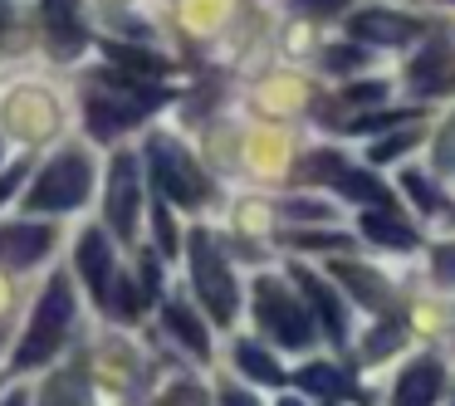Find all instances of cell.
<instances>
[{
	"label": "cell",
	"mask_w": 455,
	"mask_h": 406,
	"mask_svg": "<svg viewBox=\"0 0 455 406\" xmlns=\"http://www.w3.org/2000/svg\"><path fill=\"white\" fill-rule=\"evenodd\" d=\"M338 191H343L347 201H372V206L387 201V187L377 177H363V171H338Z\"/></svg>",
	"instance_id": "18"
},
{
	"label": "cell",
	"mask_w": 455,
	"mask_h": 406,
	"mask_svg": "<svg viewBox=\"0 0 455 406\" xmlns=\"http://www.w3.org/2000/svg\"><path fill=\"white\" fill-rule=\"evenodd\" d=\"M157 245L167 250H177V226H172V216H167V206H157Z\"/></svg>",
	"instance_id": "23"
},
{
	"label": "cell",
	"mask_w": 455,
	"mask_h": 406,
	"mask_svg": "<svg viewBox=\"0 0 455 406\" xmlns=\"http://www.w3.org/2000/svg\"><path fill=\"white\" fill-rule=\"evenodd\" d=\"M138 206H142L138 162H132V152H118L113 167H108V201H103V211H108V226L118 230L123 240L138 235Z\"/></svg>",
	"instance_id": "7"
},
{
	"label": "cell",
	"mask_w": 455,
	"mask_h": 406,
	"mask_svg": "<svg viewBox=\"0 0 455 406\" xmlns=\"http://www.w3.org/2000/svg\"><path fill=\"white\" fill-rule=\"evenodd\" d=\"M299 284H304L308 299H314V314L323 318L328 338H333V343H343V333H347V308H343V299H338L318 275H308V269H299Z\"/></svg>",
	"instance_id": "11"
},
{
	"label": "cell",
	"mask_w": 455,
	"mask_h": 406,
	"mask_svg": "<svg viewBox=\"0 0 455 406\" xmlns=\"http://www.w3.org/2000/svg\"><path fill=\"white\" fill-rule=\"evenodd\" d=\"M402 187L416 196V206H421V211H435V196H431V187H426V181L416 177V171H406V177H402Z\"/></svg>",
	"instance_id": "20"
},
{
	"label": "cell",
	"mask_w": 455,
	"mask_h": 406,
	"mask_svg": "<svg viewBox=\"0 0 455 406\" xmlns=\"http://www.w3.org/2000/svg\"><path fill=\"white\" fill-rule=\"evenodd\" d=\"M411 142H416V132H402V138H387V142H377V152H372V157H377V162H392L396 152H406Z\"/></svg>",
	"instance_id": "22"
},
{
	"label": "cell",
	"mask_w": 455,
	"mask_h": 406,
	"mask_svg": "<svg viewBox=\"0 0 455 406\" xmlns=\"http://www.w3.org/2000/svg\"><path fill=\"white\" fill-rule=\"evenodd\" d=\"M220 406H259V402H255V396H245L240 386H230V392L220 396Z\"/></svg>",
	"instance_id": "30"
},
{
	"label": "cell",
	"mask_w": 455,
	"mask_h": 406,
	"mask_svg": "<svg viewBox=\"0 0 455 406\" xmlns=\"http://www.w3.org/2000/svg\"><path fill=\"white\" fill-rule=\"evenodd\" d=\"M421 25L411 15H392V11H363L353 20V35H367V40H382V44H396V40H411Z\"/></svg>",
	"instance_id": "13"
},
{
	"label": "cell",
	"mask_w": 455,
	"mask_h": 406,
	"mask_svg": "<svg viewBox=\"0 0 455 406\" xmlns=\"http://www.w3.org/2000/svg\"><path fill=\"white\" fill-rule=\"evenodd\" d=\"M148 162H152V177H157V191H162V196H172L177 206H201V201L211 196L206 177H201V171L191 167V157L177 147V142L152 138Z\"/></svg>",
	"instance_id": "4"
},
{
	"label": "cell",
	"mask_w": 455,
	"mask_h": 406,
	"mask_svg": "<svg viewBox=\"0 0 455 406\" xmlns=\"http://www.w3.org/2000/svg\"><path fill=\"white\" fill-rule=\"evenodd\" d=\"M93 191V162L84 147H69L35 177L25 191V211H79Z\"/></svg>",
	"instance_id": "2"
},
{
	"label": "cell",
	"mask_w": 455,
	"mask_h": 406,
	"mask_svg": "<svg viewBox=\"0 0 455 406\" xmlns=\"http://www.w3.org/2000/svg\"><path fill=\"white\" fill-rule=\"evenodd\" d=\"M50 406H89V392H84L79 377H60L50 386Z\"/></svg>",
	"instance_id": "19"
},
{
	"label": "cell",
	"mask_w": 455,
	"mask_h": 406,
	"mask_svg": "<svg viewBox=\"0 0 455 406\" xmlns=\"http://www.w3.org/2000/svg\"><path fill=\"white\" fill-rule=\"evenodd\" d=\"M304 11H323V15H333V11H343L347 0H299Z\"/></svg>",
	"instance_id": "29"
},
{
	"label": "cell",
	"mask_w": 455,
	"mask_h": 406,
	"mask_svg": "<svg viewBox=\"0 0 455 406\" xmlns=\"http://www.w3.org/2000/svg\"><path fill=\"white\" fill-rule=\"evenodd\" d=\"M5 406H30V402H25V392H15V396H11V402H5Z\"/></svg>",
	"instance_id": "31"
},
{
	"label": "cell",
	"mask_w": 455,
	"mask_h": 406,
	"mask_svg": "<svg viewBox=\"0 0 455 406\" xmlns=\"http://www.w3.org/2000/svg\"><path fill=\"white\" fill-rule=\"evenodd\" d=\"M396 338H402L396 328H382V333H377L372 343H367V357H382V353H392V343H396Z\"/></svg>",
	"instance_id": "24"
},
{
	"label": "cell",
	"mask_w": 455,
	"mask_h": 406,
	"mask_svg": "<svg viewBox=\"0 0 455 406\" xmlns=\"http://www.w3.org/2000/svg\"><path fill=\"white\" fill-rule=\"evenodd\" d=\"M435 162H441V167H455V118L441 128V142H435Z\"/></svg>",
	"instance_id": "21"
},
{
	"label": "cell",
	"mask_w": 455,
	"mask_h": 406,
	"mask_svg": "<svg viewBox=\"0 0 455 406\" xmlns=\"http://www.w3.org/2000/svg\"><path fill=\"white\" fill-rule=\"evenodd\" d=\"M363 230H367L372 240H382V245H396V250H411V245H416L411 226H406V220L382 216V211H367V216H363Z\"/></svg>",
	"instance_id": "16"
},
{
	"label": "cell",
	"mask_w": 455,
	"mask_h": 406,
	"mask_svg": "<svg viewBox=\"0 0 455 406\" xmlns=\"http://www.w3.org/2000/svg\"><path fill=\"white\" fill-rule=\"evenodd\" d=\"M235 367L245 377H255V382H269V386L284 382V372L275 367V357H269L265 347H255V343H235Z\"/></svg>",
	"instance_id": "17"
},
{
	"label": "cell",
	"mask_w": 455,
	"mask_h": 406,
	"mask_svg": "<svg viewBox=\"0 0 455 406\" xmlns=\"http://www.w3.org/2000/svg\"><path fill=\"white\" fill-rule=\"evenodd\" d=\"M142 123V103H128V99H89V128L93 138H118L123 128Z\"/></svg>",
	"instance_id": "12"
},
{
	"label": "cell",
	"mask_w": 455,
	"mask_h": 406,
	"mask_svg": "<svg viewBox=\"0 0 455 406\" xmlns=\"http://www.w3.org/2000/svg\"><path fill=\"white\" fill-rule=\"evenodd\" d=\"M5 123H11L25 142H40V138H50V132L60 128V103H54L50 89L25 84V89H15L11 99H5Z\"/></svg>",
	"instance_id": "6"
},
{
	"label": "cell",
	"mask_w": 455,
	"mask_h": 406,
	"mask_svg": "<svg viewBox=\"0 0 455 406\" xmlns=\"http://www.w3.org/2000/svg\"><path fill=\"white\" fill-rule=\"evenodd\" d=\"M279 406H299V402H289V396H284V402H279Z\"/></svg>",
	"instance_id": "32"
},
{
	"label": "cell",
	"mask_w": 455,
	"mask_h": 406,
	"mask_svg": "<svg viewBox=\"0 0 455 406\" xmlns=\"http://www.w3.org/2000/svg\"><path fill=\"white\" fill-rule=\"evenodd\" d=\"M191 284H196L201 304L216 314V323H230V318H235V279H230L226 259H220L216 240H211L206 230L191 235Z\"/></svg>",
	"instance_id": "3"
},
{
	"label": "cell",
	"mask_w": 455,
	"mask_h": 406,
	"mask_svg": "<svg viewBox=\"0 0 455 406\" xmlns=\"http://www.w3.org/2000/svg\"><path fill=\"white\" fill-rule=\"evenodd\" d=\"M435 275H441V279H455V245H441V250H435Z\"/></svg>",
	"instance_id": "25"
},
{
	"label": "cell",
	"mask_w": 455,
	"mask_h": 406,
	"mask_svg": "<svg viewBox=\"0 0 455 406\" xmlns=\"http://www.w3.org/2000/svg\"><path fill=\"white\" fill-rule=\"evenodd\" d=\"M69 323H74V284H69V275H54L50 284H44L35 314H30V328H25V338H20L15 362H20V367L50 362L54 347H60L64 333H69Z\"/></svg>",
	"instance_id": "1"
},
{
	"label": "cell",
	"mask_w": 455,
	"mask_h": 406,
	"mask_svg": "<svg viewBox=\"0 0 455 406\" xmlns=\"http://www.w3.org/2000/svg\"><path fill=\"white\" fill-rule=\"evenodd\" d=\"M157 284H162L157 259H152V255H142V289H148V294H157Z\"/></svg>",
	"instance_id": "27"
},
{
	"label": "cell",
	"mask_w": 455,
	"mask_h": 406,
	"mask_svg": "<svg viewBox=\"0 0 455 406\" xmlns=\"http://www.w3.org/2000/svg\"><path fill=\"white\" fill-rule=\"evenodd\" d=\"M382 123H396V113H372V118H357V123H347V128L367 132V128H382Z\"/></svg>",
	"instance_id": "28"
},
{
	"label": "cell",
	"mask_w": 455,
	"mask_h": 406,
	"mask_svg": "<svg viewBox=\"0 0 455 406\" xmlns=\"http://www.w3.org/2000/svg\"><path fill=\"white\" fill-rule=\"evenodd\" d=\"M74 265H79L84 284L93 289V299L108 308L113 279H118V265H113V250H108V235H103V230H84L79 250H74Z\"/></svg>",
	"instance_id": "8"
},
{
	"label": "cell",
	"mask_w": 455,
	"mask_h": 406,
	"mask_svg": "<svg viewBox=\"0 0 455 406\" xmlns=\"http://www.w3.org/2000/svg\"><path fill=\"white\" fill-rule=\"evenodd\" d=\"M54 250V226H0V269H30Z\"/></svg>",
	"instance_id": "9"
},
{
	"label": "cell",
	"mask_w": 455,
	"mask_h": 406,
	"mask_svg": "<svg viewBox=\"0 0 455 406\" xmlns=\"http://www.w3.org/2000/svg\"><path fill=\"white\" fill-rule=\"evenodd\" d=\"M435 396H441V362H435V357H421V362H411L402 372L392 406H431Z\"/></svg>",
	"instance_id": "10"
},
{
	"label": "cell",
	"mask_w": 455,
	"mask_h": 406,
	"mask_svg": "<svg viewBox=\"0 0 455 406\" xmlns=\"http://www.w3.org/2000/svg\"><path fill=\"white\" fill-rule=\"evenodd\" d=\"M299 386H304L308 396H323V402H338V396H347V377L338 372V367H323V362L304 367V372H299Z\"/></svg>",
	"instance_id": "15"
},
{
	"label": "cell",
	"mask_w": 455,
	"mask_h": 406,
	"mask_svg": "<svg viewBox=\"0 0 455 406\" xmlns=\"http://www.w3.org/2000/svg\"><path fill=\"white\" fill-rule=\"evenodd\" d=\"M20 181H25V167H11L5 177H0V206L11 201V191H20Z\"/></svg>",
	"instance_id": "26"
},
{
	"label": "cell",
	"mask_w": 455,
	"mask_h": 406,
	"mask_svg": "<svg viewBox=\"0 0 455 406\" xmlns=\"http://www.w3.org/2000/svg\"><path fill=\"white\" fill-rule=\"evenodd\" d=\"M255 314H259V323H265L279 343H289V347H304L308 338H314L308 314L289 299V289L279 284V279H259V284H255Z\"/></svg>",
	"instance_id": "5"
},
{
	"label": "cell",
	"mask_w": 455,
	"mask_h": 406,
	"mask_svg": "<svg viewBox=\"0 0 455 406\" xmlns=\"http://www.w3.org/2000/svg\"><path fill=\"white\" fill-rule=\"evenodd\" d=\"M162 318H167V328H172V333H177V338H181V343H187L196 357H206V353H211L206 323H201V318L191 314L187 304H167V308H162Z\"/></svg>",
	"instance_id": "14"
}]
</instances>
